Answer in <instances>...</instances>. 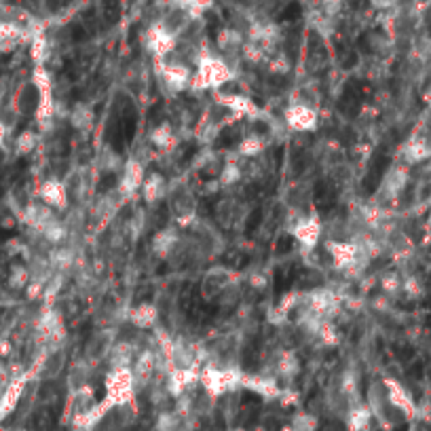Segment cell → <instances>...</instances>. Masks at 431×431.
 <instances>
[{
  "instance_id": "cell-1",
  "label": "cell",
  "mask_w": 431,
  "mask_h": 431,
  "mask_svg": "<svg viewBox=\"0 0 431 431\" xmlns=\"http://www.w3.org/2000/svg\"><path fill=\"white\" fill-rule=\"evenodd\" d=\"M195 85L201 89H212V87H222L224 83L233 81V70L228 68L226 61L212 54H199L197 59V74L193 76Z\"/></svg>"
},
{
  "instance_id": "cell-20",
  "label": "cell",
  "mask_w": 431,
  "mask_h": 431,
  "mask_svg": "<svg viewBox=\"0 0 431 431\" xmlns=\"http://www.w3.org/2000/svg\"><path fill=\"white\" fill-rule=\"evenodd\" d=\"M343 4H345V0H318V11H322L323 15L334 19L340 13Z\"/></svg>"
},
{
  "instance_id": "cell-19",
  "label": "cell",
  "mask_w": 431,
  "mask_h": 431,
  "mask_svg": "<svg viewBox=\"0 0 431 431\" xmlns=\"http://www.w3.org/2000/svg\"><path fill=\"white\" fill-rule=\"evenodd\" d=\"M241 176H243L241 167L228 163V165H224V169H222V173H220V182H222V184H235V182L241 180Z\"/></svg>"
},
{
  "instance_id": "cell-22",
  "label": "cell",
  "mask_w": 431,
  "mask_h": 431,
  "mask_svg": "<svg viewBox=\"0 0 431 431\" xmlns=\"http://www.w3.org/2000/svg\"><path fill=\"white\" fill-rule=\"evenodd\" d=\"M318 427V421L309 415H300L296 417L294 425H292V431H313Z\"/></svg>"
},
{
  "instance_id": "cell-6",
  "label": "cell",
  "mask_w": 431,
  "mask_h": 431,
  "mask_svg": "<svg viewBox=\"0 0 431 431\" xmlns=\"http://www.w3.org/2000/svg\"><path fill=\"white\" fill-rule=\"evenodd\" d=\"M410 180V173H408V165L404 163H397L393 167H389V171L385 173V180L380 184V193L391 201V199H397L402 195V191L406 188Z\"/></svg>"
},
{
  "instance_id": "cell-16",
  "label": "cell",
  "mask_w": 431,
  "mask_h": 431,
  "mask_svg": "<svg viewBox=\"0 0 431 431\" xmlns=\"http://www.w3.org/2000/svg\"><path fill=\"white\" fill-rule=\"evenodd\" d=\"M265 151V140L260 138V136H250V138H245L241 144H239V153L243 155V157H256V155H260Z\"/></svg>"
},
{
  "instance_id": "cell-18",
  "label": "cell",
  "mask_w": 431,
  "mask_h": 431,
  "mask_svg": "<svg viewBox=\"0 0 431 431\" xmlns=\"http://www.w3.org/2000/svg\"><path fill=\"white\" fill-rule=\"evenodd\" d=\"M91 123H93V114H91V110H89V108H85V106L74 108V112H72V125H74L76 129L85 131V129H89V127H91Z\"/></svg>"
},
{
  "instance_id": "cell-8",
  "label": "cell",
  "mask_w": 431,
  "mask_h": 431,
  "mask_svg": "<svg viewBox=\"0 0 431 431\" xmlns=\"http://www.w3.org/2000/svg\"><path fill=\"white\" fill-rule=\"evenodd\" d=\"M144 169L140 167V163L131 161L125 165V171L121 176V182H118V193L121 197H131L142 184H144Z\"/></svg>"
},
{
  "instance_id": "cell-9",
  "label": "cell",
  "mask_w": 431,
  "mask_h": 431,
  "mask_svg": "<svg viewBox=\"0 0 431 431\" xmlns=\"http://www.w3.org/2000/svg\"><path fill=\"white\" fill-rule=\"evenodd\" d=\"M294 237L298 239L300 245L313 250L322 237V224L315 218H303L296 226H294Z\"/></svg>"
},
{
  "instance_id": "cell-4",
  "label": "cell",
  "mask_w": 431,
  "mask_h": 431,
  "mask_svg": "<svg viewBox=\"0 0 431 431\" xmlns=\"http://www.w3.org/2000/svg\"><path fill=\"white\" fill-rule=\"evenodd\" d=\"M146 47L151 54H155L157 57H167L169 54L176 51L178 47V36H173L171 32H167L161 24H153L146 32Z\"/></svg>"
},
{
  "instance_id": "cell-25",
  "label": "cell",
  "mask_w": 431,
  "mask_h": 431,
  "mask_svg": "<svg viewBox=\"0 0 431 431\" xmlns=\"http://www.w3.org/2000/svg\"><path fill=\"white\" fill-rule=\"evenodd\" d=\"M233 431H243V430H233Z\"/></svg>"
},
{
  "instance_id": "cell-21",
  "label": "cell",
  "mask_w": 431,
  "mask_h": 431,
  "mask_svg": "<svg viewBox=\"0 0 431 431\" xmlns=\"http://www.w3.org/2000/svg\"><path fill=\"white\" fill-rule=\"evenodd\" d=\"M171 138H173V133H171V129H169L167 125H161V127L155 129L153 136H151V140H153L159 148H165V146L171 142Z\"/></svg>"
},
{
  "instance_id": "cell-24",
  "label": "cell",
  "mask_w": 431,
  "mask_h": 431,
  "mask_svg": "<svg viewBox=\"0 0 431 431\" xmlns=\"http://www.w3.org/2000/svg\"><path fill=\"white\" fill-rule=\"evenodd\" d=\"M425 102H427V104H430V106H431V87H430V91L425 93Z\"/></svg>"
},
{
  "instance_id": "cell-23",
  "label": "cell",
  "mask_w": 431,
  "mask_h": 431,
  "mask_svg": "<svg viewBox=\"0 0 431 431\" xmlns=\"http://www.w3.org/2000/svg\"><path fill=\"white\" fill-rule=\"evenodd\" d=\"M377 9H389V6H393L397 0H370Z\"/></svg>"
},
{
  "instance_id": "cell-17",
  "label": "cell",
  "mask_w": 431,
  "mask_h": 431,
  "mask_svg": "<svg viewBox=\"0 0 431 431\" xmlns=\"http://www.w3.org/2000/svg\"><path fill=\"white\" fill-rule=\"evenodd\" d=\"M110 349H112L110 338H108L106 334H98V336H93V338L89 340V345H87V358H100L102 353H106Z\"/></svg>"
},
{
  "instance_id": "cell-3",
  "label": "cell",
  "mask_w": 431,
  "mask_h": 431,
  "mask_svg": "<svg viewBox=\"0 0 431 431\" xmlns=\"http://www.w3.org/2000/svg\"><path fill=\"white\" fill-rule=\"evenodd\" d=\"M233 283V273L228 269H222V267H216V269L208 270L203 281H201V296L203 300H216L220 298Z\"/></svg>"
},
{
  "instance_id": "cell-14",
  "label": "cell",
  "mask_w": 431,
  "mask_h": 431,
  "mask_svg": "<svg viewBox=\"0 0 431 431\" xmlns=\"http://www.w3.org/2000/svg\"><path fill=\"white\" fill-rule=\"evenodd\" d=\"M370 408L366 406H358L351 410L349 415V430L351 431H364L368 425H370Z\"/></svg>"
},
{
  "instance_id": "cell-7",
  "label": "cell",
  "mask_w": 431,
  "mask_h": 431,
  "mask_svg": "<svg viewBox=\"0 0 431 431\" xmlns=\"http://www.w3.org/2000/svg\"><path fill=\"white\" fill-rule=\"evenodd\" d=\"M285 123L294 131H311L318 125V112L309 104H294L285 110Z\"/></svg>"
},
{
  "instance_id": "cell-15",
  "label": "cell",
  "mask_w": 431,
  "mask_h": 431,
  "mask_svg": "<svg viewBox=\"0 0 431 431\" xmlns=\"http://www.w3.org/2000/svg\"><path fill=\"white\" fill-rule=\"evenodd\" d=\"M45 201L51 206H66V191L59 182H47L43 188Z\"/></svg>"
},
{
  "instance_id": "cell-5",
  "label": "cell",
  "mask_w": 431,
  "mask_h": 431,
  "mask_svg": "<svg viewBox=\"0 0 431 431\" xmlns=\"http://www.w3.org/2000/svg\"><path fill=\"white\" fill-rule=\"evenodd\" d=\"M400 157L404 165H419V163L431 159V140L423 133L412 136L400 151Z\"/></svg>"
},
{
  "instance_id": "cell-10",
  "label": "cell",
  "mask_w": 431,
  "mask_h": 431,
  "mask_svg": "<svg viewBox=\"0 0 431 431\" xmlns=\"http://www.w3.org/2000/svg\"><path fill=\"white\" fill-rule=\"evenodd\" d=\"M169 208L176 214V218H180L182 222L191 220L195 216V199L186 188H176L169 197Z\"/></svg>"
},
{
  "instance_id": "cell-2",
  "label": "cell",
  "mask_w": 431,
  "mask_h": 431,
  "mask_svg": "<svg viewBox=\"0 0 431 431\" xmlns=\"http://www.w3.org/2000/svg\"><path fill=\"white\" fill-rule=\"evenodd\" d=\"M385 395H387V402L391 404V408H395L397 412H402L408 419L417 417V404L404 385H400L393 378H387L385 380Z\"/></svg>"
},
{
  "instance_id": "cell-13",
  "label": "cell",
  "mask_w": 431,
  "mask_h": 431,
  "mask_svg": "<svg viewBox=\"0 0 431 431\" xmlns=\"http://www.w3.org/2000/svg\"><path fill=\"white\" fill-rule=\"evenodd\" d=\"M144 193H146V201H157V199H161L163 195H165V180H163L161 176H157V173H153L151 178H146L144 180Z\"/></svg>"
},
{
  "instance_id": "cell-11",
  "label": "cell",
  "mask_w": 431,
  "mask_h": 431,
  "mask_svg": "<svg viewBox=\"0 0 431 431\" xmlns=\"http://www.w3.org/2000/svg\"><path fill=\"white\" fill-rule=\"evenodd\" d=\"M157 309L151 303H142L131 311V322L136 323L138 328H151L153 323L157 322Z\"/></svg>"
},
{
  "instance_id": "cell-12",
  "label": "cell",
  "mask_w": 431,
  "mask_h": 431,
  "mask_svg": "<svg viewBox=\"0 0 431 431\" xmlns=\"http://www.w3.org/2000/svg\"><path fill=\"white\" fill-rule=\"evenodd\" d=\"M173 4H178L180 9H184L195 21L197 19H201L203 17V13L206 11H210L212 9V0H173Z\"/></svg>"
}]
</instances>
